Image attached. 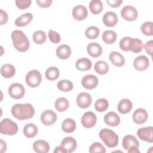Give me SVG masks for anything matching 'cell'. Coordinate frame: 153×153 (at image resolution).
<instances>
[{
  "instance_id": "cell-40",
  "label": "cell",
  "mask_w": 153,
  "mask_h": 153,
  "mask_svg": "<svg viewBox=\"0 0 153 153\" xmlns=\"http://www.w3.org/2000/svg\"><path fill=\"white\" fill-rule=\"evenodd\" d=\"M152 25L153 23L152 22H146L143 23L140 27L142 32L146 36H152Z\"/></svg>"
},
{
  "instance_id": "cell-43",
  "label": "cell",
  "mask_w": 153,
  "mask_h": 153,
  "mask_svg": "<svg viewBox=\"0 0 153 153\" xmlns=\"http://www.w3.org/2000/svg\"><path fill=\"white\" fill-rule=\"evenodd\" d=\"M48 38L50 41L54 44H57L60 41L61 37L59 33L53 30H50L48 32Z\"/></svg>"
},
{
  "instance_id": "cell-28",
  "label": "cell",
  "mask_w": 153,
  "mask_h": 153,
  "mask_svg": "<svg viewBox=\"0 0 153 153\" xmlns=\"http://www.w3.org/2000/svg\"><path fill=\"white\" fill-rule=\"evenodd\" d=\"M16 73V69L11 64H4L1 68V74L2 76L6 78L13 77Z\"/></svg>"
},
{
  "instance_id": "cell-12",
  "label": "cell",
  "mask_w": 153,
  "mask_h": 153,
  "mask_svg": "<svg viewBox=\"0 0 153 153\" xmlns=\"http://www.w3.org/2000/svg\"><path fill=\"white\" fill-rule=\"evenodd\" d=\"M76 100L77 105L79 108L85 109L90 106L91 103V97L87 93L81 92L77 96Z\"/></svg>"
},
{
  "instance_id": "cell-6",
  "label": "cell",
  "mask_w": 153,
  "mask_h": 153,
  "mask_svg": "<svg viewBox=\"0 0 153 153\" xmlns=\"http://www.w3.org/2000/svg\"><path fill=\"white\" fill-rule=\"evenodd\" d=\"M42 76L41 73L37 70H32L26 75L25 81L27 85L30 87H37L41 84Z\"/></svg>"
},
{
  "instance_id": "cell-34",
  "label": "cell",
  "mask_w": 153,
  "mask_h": 153,
  "mask_svg": "<svg viewBox=\"0 0 153 153\" xmlns=\"http://www.w3.org/2000/svg\"><path fill=\"white\" fill-rule=\"evenodd\" d=\"M89 8L93 14H98L103 10V4L99 0H92L89 3Z\"/></svg>"
},
{
  "instance_id": "cell-29",
  "label": "cell",
  "mask_w": 153,
  "mask_h": 153,
  "mask_svg": "<svg viewBox=\"0 0 153 153\" xmlns=\"http://www.w3.org/2000/svg\"><path fill=\"white\" fill-rule=\"evenodd\" d=\"M143 47L142 41L137 38H131L129 46V51L134 53H138L142 51Z\"/></svg>"
},
{
  "instance_id": "cell-44",
  "label": "cell",
  "mask_w": 153,
  "mask_h": 153,
  "mask_svg": "<svg viewBox=\"0 0 153 153\" xmlns=\"http://www.w3.org/2000/svg\"><path fill=\"white\" fill-rule=\"evenodd\" d=\"M16 6L21 9L24 10L29 8L32 3V1L30 0H17L16 1Z\"/></svg>"
},
{
  "instance_id": "cell-4",
  "label": "cell",
  "mask_w": 153,
  "mask_h": 153,
  "mask_svg": "<svg viewBox=\"0 0 153 153\" xmlns=\"http://www.w3.org/2000/svg\"><path fill=\"white\" fill-rule=\"evenodd\" d=\"M1 134L13 136L18 132L17 124L9 118H4L0 123Z\"/></svg>"
},
{
  "instance_id": "cell-30",
  "label": "cell",
  "mask_w": 153,
  "mask_h": 153,
  "mask_svg": "<svg viewBox=\"0 0 153 153\" xmlns=\"http://www.w3.org/2000/svg\"><path fill=\"white\" fill-rule=\"evenodd\" d=\"M62 128L65 133H72L76 128V123L73 119L66 118L62 124Z\"/></svg>"
},
{
  "instance_id": "cell-11",
  "label": "cell",
  "mask_w": 153,
  "mask_h": 153,
  "mask_svg": "<svg viewBox=\"0 0 153 153\" xmlns=\"http://www.w3.org/2000/svg\"><path fill=\"white\" fill-rule=\"evenodd\" d=\"M57 120L56 114L52 110H46L41 115V121L45 126L53 125Z\"/></svg>"
},
{
  "instance_id": "cell-37",
  "label": "cell",
  "mask_w": 153,
  "mask_h": 153,
  "mask_svg": "<svg viewBox=\"0 0 153 153\" xmlns=\"http://www.w3.org/2000/svg\"><path fill=\"white\" fill-rule=\"evenodd\" d=\"M109 107L108 101L105 99H98L94 104V108L98 112H104L108 109Z\"/></svg>"
},
{
  "instance_id": "cell-49",
  "label": "cell",
  "mask_w": 153,
  "mask_h": 153,
  "mask_svg": "<svg viewBox=\"0 0 153 153\" xmlns=\"http://www.w3.org/2000/svg\"><path fill=\"white\" fill-rule=\"evenodd\" d=\"M54 153H67V151L64 148V147H63L62 145H60L56 147L55 149L54 150Z\"/></svg>"
},
{
  "instance_id": "cell-17",
  "label": "cell",
  "mask_w": 153,
  "mask_h": 153,
  "mask_svg": "<svg viewBox=\"0 0 153 153\" xmlns=\"http://www.w3.org/2000/svg\"><path fill=\"white\" fill-rule=\"evenodd\" d=\"M104 121L108 126L115 127L120 124V118L117 113L111 111L105 115Z\"/></svg>"
},
{
  "instance_id": "cell-18",
  "label": "cell",
  "mask_w": 153,
  "mask_h": 153,
  "mask_svg": "<svg viewBox=\"0 0 153 153\" xmlns=\"http://www.w3.org/2000/svg\"><path fill=\"white\" fill-rule=\"evenodd\" d=\"M102 20L106 26L113 27L118 23V17L115 13L112 11H108L103 16Z\"/></svg>"
},
{
  "instance_id": "cell-20",
  "label": "cell",
  "mask_w": 153,
  "mask_h": 153,
  "mask_svg": "<svg viewBox=\"0 0 153 153\" xmlns=\"http://www.w3.org/2000/svg\"><path fill=\"white\" fill-rule=\"evenodd\" d=\"M56 53L59 59L65 60L70 57L71 54V49L69 45L62 44L56 48Z\"/></svg>"
},
{
  "instance_id": "cell-8",
  "label": "cell",
  "mask_w": 153,
  "mask_h": 153,
  "mask_svg": "<svg viewBox=\"0 0 153 153\" xmlns=\"http://www.w3.org/2000/svg\"><path fill=\"white\" fill-rule=\"evenodd\" d=\"M25 93L24 87L20 83H13L8 88V94L15 99H22Z\"/></svg>"
},
{
  "instance_id": "cell-41",
  "label": "cell",
  "mask_w": 153,
  "mask_h": 153,
  "mask_svg": "<svg viewBox=\"0 0 153 153\" xmlns=\"http://www.w3.org/2000/svg\"><path fill=\"white\" fill-rule=\"evenodd\" d=\"M106 150L102 144L99 142H94L90 147V152H106Z\"/></svg>"
},
{
  "instance_id": "cell-10",
  "label": "cell",
  "mask_w": 153,
  "mask_h": 153,
  "mask_svg": "<svg viewBox=\"0 0 153 153\" xmlns=\"http://www.w3.org/2000/svg\"><path fill=\"white\" fill-rule=\"evenodd\" d=\"M97 122L96 115L91 111L86 112L84 114L81 118L82 125L87 128L94 127Z\"/></svg>"
},
{
  "instance_id": "cell-47",
  "label": "cell",
  "mask_w": 153,
  "mask_h": 153,
  "mask_svg": "<svg viewBox=\"0 0 153 153\" xmlns=\"http://www.w3.org/2000/svg\"><path fill=\"white\" fill-rule=\"evenodd\" d=\"M36 3L38 6L41 8L49 7L52 3L51 0H36Z\"/></svg>"
},
{
  "instance_id": "cell-26",
  "label": "cell",
  "mask_w": 153,
  "mask_h": 153,
  "mask_svg": "<svg viewBox=\"0 0 153 153\" xmlns=\"http://www.w3.org/2000/svg\"><path fill=\"white\" fill-rule=\"evenodd\" d=\"M33 19V16L30 13H27L18 17L15 20V25L19 27L27 25Z\"/></svg>"
},
{
  "instance_id": "cell-32",
  "label": "cell",
  "mask_w": 153,
  "mask_h": 153,
  "mask_svg": "<svg viewBox=\"0 0 153 153\" xmlns=\"http://www.w3.org/2000/svg\"><path fill=\"white\" fill-rule=\"evenodd\" d=\"M69 101L65 97H59L55 102L54 106L57 111L59 112H64L69 108Z\"/></svg>"
},
{
  "instance_id": "cell-38",
  "label": "cell",
  "mask_w": 153,
  "mask_h": 153,
  "mask_svg": "<svg viewBox=\"0 0 153 153\" xmlns=\"http://www.w3.org/2000/svg\"><path fill=\"white\" fill-rule=\"evenodd\" d=\"M100 30L97 27L90 26L87 27L85 31L86 37L90 39H94L97 38L99 35Z\"/></svg>"
},
{
  "instance_id": "cell-27",
  "label": "cell",
  "mask_w": 153,
  "mask_h": 153,
  "mask_svg": "<svg viewBox=\"0 0 153 153\" xmlns=\"http://www.w3.org/2000/svg\"><path fill=\"white\" fill-rule=\"evenodd\" d=\"M23 132L26 137L32 138L36 136L38 133V128L35 124L33 123H28L24 127Z\"/></svg>"
},
{
  "instance_id": "cell-9",
  "label": "cell",
  "mask_w": 153,
  "mask_h": 153,
  "mask_svg": "<svg viewBox=\"0 0 153 153\" xmlns=\"http://www.w3.org/2000/svg\"><path fill=\"white\" fill-rule=\"evenodd\" d=\"M137 134L142 140L149 143L153 142V127L152 126L140 128L137 131Z\"/></svg>"
},
{
  "instance_id": "cell-3",
  "label": "cell",
  "mask_w": 153,
  "mask_h": 153,
  "mask_svg": "<svg viewBox=\"0 0 153 153\" xmlns=\"http://www.w3.org/2000/svg\"><path fill=\"white\" fill-rule=\"evenodd\" d=\"M99 136L108 147L114 148L118 145V136L113 130L108 128H102L99 131Z\"/></svg>"
},
{
  "instance_id": "cell-15",
  "label": "cell",
  "mask_w": 153,
  "mask_h": 153,
  "mask_svg": "<svg viewBox=\"0 0 153 153\" xmlns=\"http://www.w3.org/2000/svg\"><path fill=\"white\" fill-rule=\"evenodd\" d=\"M88 16V11L86 7L82 5H76L72 10L73 17L78 21L84 20Z\"/></svg>"
},
{
  "instance_id": "cell-31",
  "label": "cell",
  "mask_w": 153,
  "mask_h": 153,
  "mask_svg": "<svg viewBox=\"0 0 153 153\" xmlns=\"http://www.w3.org/2000/svg\"><path fill=\"white\" fill-rule=\"evenodd\" d=\"M117 35L114 30H107L103 32L102 34V39L107 44H112L116 41Z\"/></svg>"
},
{
  "instance_id": "cell-22",
  "label": "cell",
  "mask_w": 153,
  "mask_h": 153,
  "mask_svg": "<svg viewBox=\"0 0 153 153\" xmlns=\"http://www.w3.org/2000/svg\"><path fill=\"white\" fill-rule=\"evenodd\" d=\"M34 151L38 153H47L50 151V145L44 140H37L33 144Z\"/></svg>"
},
{
  "instance_id": "cell-21",
  "label": "cell",
  "mask_w": 153,
  "mask_h": 153,
  "mask_svg": "<svg viewBox=\"0 0 153 153\" xmlns=\"http://www.w3.org/2000/svg\"><path fill=\"white\" fill-rule=\"evenodd\" d=\"M111 62L117 67L123 66L125 63V59L124 56L118 51H112L109 56Z\"/></svg>"
},
{
  "instance_id": "cell-7",
  "label": "cell",
  "mask_w": 153,
  "mask_h": 153,
  "mask_svg": "<svg viewBox=\"0 0 153 153\" xmlns=\"http://www.w3.org/2000/svg\"><path fill=\"white\" fill-rule=\"evenodd\" d=\"M121 15L125 20L132 22L136 20L138 16V13L135 7L131 5H126L122 8Z\"/></svg>"
},
{
  "instance_id": "cell-24",
  "label": "cell",
  "mask_w": 153,
  "mask_h": 153,
  "mask_svg": "<svg viewBox=\"0 0 153 153\" xmlns=\"http://www.w3.org/2000/svg\"><path fill=\"white\" fill-rule=\"evenodd\" d=\"M133 104L130 100L128 99H123L121 100L118 104V111L123 114L128 113L132 109Z\"/></svg>"
},
{
  "instance_id": "cell-35",
  "label": "cell",
  "mask_w": 153,
  "mask_h": 153,
  "mask_svg": "<svg viewBox=\"0 0 153 153\" xmlns=\"http://www.w3.org/2000/svg\"><path fill=\"white\" fill-rule=\"evenodd\" d=\"M60 72L57 67L52 66L47 69L45 71V77L50 81H54L59 76Z\"/></svg>"
},
{
  "instance_id": "cell-45",
  "label": "cell",
  "mask_w": 153,
  "mask_h": 153,
  "mask_svg": "<svg viewBox=\"0 0 153 153\" xmlns=\"http://www.w3.org/2000/svg\"><path fill=\"white\" fill-rule=\"evenodd\" d=\"M152 47H153V41L151 40L147 41L145 45H143V48H145L147 54L150 56L152 54Z\"/></svg>"
},
{
  "instance_id": "cell-14",
  "label": "cell",
  "mask_w": 153,
  "mask_h": 153,
  "mask_svg": "<svg viewBox=\"0 0 153 153\" xmlns=\"http://www.w3.org/2000/svg\"><path fill=\"white\" fill-rule=\"evenodd\" d=\"M148 115L146 111L143 108L137 109L133 114V121L138 124L145 123L148 120Z\"/></svg>"
},
{
  "instance_id": "cell-46",
  "label": "cell",
  "mask_w": 153,
  "mask_h": 153,
  "mask_svg": "<svg viewBox=\"0 0 153 153\" xmlns=\"http://www.w3.org/2000/svg\"><path fill=\"white\" fill-rule=\"evenodd\" d=\"M0 25H3L4 24H5L8 19V14L4 11L3 10L1 9L0 10Z\"/></svg>"
},
{
  "instance_id": "cell-33",
  "label": "cell",
  "mask_w": 153,
  "mask_h": 153,
  "mask_svg": "<svg viewBox=\"0 0 153 153\" xmlns=\"http://www.w3.org/2000/svg\"><path fill=\"white\" fill-rule=\"evenodd\" d=\"M94 70L97 74L104 75L109 71V66L105 61L99 60L94 65Z\"/></svg>"
},
{
  "instance_id": "cell-23",
  "label": "cell",
  "mask_w": 153,
  "mask_h": 153,
  "mask_svg": "<svg viewBox=\"0 0 153 153\" xmlns=\"http://www.w3.org/2000/svg\"><path fill=\"white\" fill-rule=\"evenodd\" d=\"M88 54L93 57H98L102 53L101 46L96 42H91L88 44L87 47Z\"/></svg>"
},
{
  "instance_id": "cell-48",
  "label": "cell",
  "mask_w": 153,
  "mask_h": 153,
  "mask_svg": "<svg viewBox=\"0 0 153 153\" xmlns=\"http://www.w3.org/2000/svg\"><path fill=\"white\" fill-rule=\"evenodd\" d=\"M108 4L112 7L117 8L123 2L122 0H108L106 1Z\"/></svg>"
},
{
  "instance_id": "cell-42",
  "label": "cell",
  "mask_w": 153,
  "mask_h": 153,
  "mask_svg": "<svg viewBox=\"0 0 153 153\" xmlns=\"http://www.w3.org/2000/svg\"><path fill=\"white\" fill-rule=\"evenodd\" d=\"M131 37L126 36L123 38L120 42V48L125 51H129V46H130V42L131 39Z\"/></svg>"
},
{
  "instance_id": "cell-2",
  "label": "cell",
  "mask_w": 153,
  "mask_h": 153,
  "mask_svg": "<svg viewBox=\"0 0 153 153\" xmlns=\"http://www.w3.org/2000/svg\"><path fill=\"white\" fill-rule=\"evenodd\" d=\"M11 39L14 48L20 52L26 51L30 46L29 41L22 30H15L11 33Z\"/></svg>"
},
{
  "instance_id": "cell-39",
  "label": "cell",
  "mask_w": 153,
  "mask_h": 153,
  "mask_svg": "<svg viewBox=\"0 0 153 153\" xmlns=\"http://www.w3.org/2000/svg\"><path fill=\"white\" fill-rule=\"evenodd\" d=\"M32 39L36 44H42L46 40V34L43 30H37L33 34Z\"/></svg>"
},
{
  "instance_id": "cell-19",
  "label": "cell",
  "mask_w": 153,
  "mask_h": 153,
  "mask_svg": "<svg viewBox=\"0 0 153 153\" xmlns=\"http://www.w3.org/2000/svg\"><path fill=\"white\" fill-rule=\"evenodd\" d=\"M61 145L64 147L67 152L70 153L76 149L77 143L73 137H66L62 140Z\"/></svg>"
},
{
  "instance_id": "cell-50",
  "label": "cell",
  "mask_w": 153,
  "mask_h": 153,
  "mask_svg": "<svg viewBox=\"0 0 153 153\" xmlns=\"http://www.w3.org/2000/svg\"><path fill=\"white\" fill-rule=\"evenodd\" d=\"M7 150V144L3 140H1V152H5Z\"/></svg>"
},
{
  "instance_id": "cell-13",
  "label": "cell",
  "mask_w": 153,
  "mask_h": 153,
  "mask_svg": "<svg viewBox=\"0 0 153 153\" xmlns=\"http://www.w3.org/2000/svg\"><path fill=\"white\" fill-rule=\"evenodd\" d=\"M149 65L148 58L143 55H140L135 58L133 62L134 68L139 71L146 70Z\"/></svg>"
},
{
  "instance_id": "cell-36",
  "label": "cell",
  "mask_w": 153,
  "mask_h": 153,
  "mask_svg": "<svg viewBox=\"0 0 153 153\" xmlns=\"http://www.w3.org/2000/svg\"><path fill=\"white\" fill-rule=\"evenodd\" d=\"M57 86L59 90L64 92L70 91L73 89L74 87L73 83L71 81L67 79H63L59 81L57 83Z\"/></svg>"
},
{
  "instance_id": "cell-1",
  "label": "cell",
  "mask_w": 153,
  "mask_h": 153,
  "mask_svg": "<svg viewBox=\"0 0 153 153\" xmlns=\"http://www.w3.org/2000/svg\"><path fill=\"white\" fill-rule=\"evenodd\" d=\"M11 114L17 120H25L33 117L35 109L30 103H16L11 108Z\"/></svg>"
},
{
  "instance_id": "cell-16",
  "label": "cell",
  "mask_w": 153,
  "mask_h": 153,
  "mask_svg": "<svg viewBox=\"0 0 153 153\" xmlns=\"http://www.w3.org/2000/svg\"><path fill=\"white\" fill-rule=\"evenodd\" d=\"M81 84L86 89H93L98 84V78L94 75H87L82 78Z\"/></svg>"
},
{
  "instance_id": "cell-5",
  "label": "cell",
  "mask_w": 153,
  "mask_h": 153,
  "mask_svg": "<svg viewBox=\"0 0 153 153\" xmlns=\"http://www.w3.org/2000/svg\"><path fill=\"white\" fill-rule=\"evenodd\" d=\"M123 148L127 151L128 153H138L140 152L138 148L139 142L137 139L133 135L128 134L124 136L122 142Z\"/></svg>"
},
{
  "instance_id": "cell-25",
  "label": "cell",
  "mask_w": 153,
  "mask_h": 153,
  "mask_svg": "<svg viewBox=\"0 0 153 153\" xmlns=\"http://www.w3.org/2000/svg\"><path fill=\"white\" fill-rule=\"evenodd\" d=\"M75 66L79 71H86L90 70L91 68L92 63L90 59L85 57H82L76 61Z\"/></svg>"
}]
</instances>
